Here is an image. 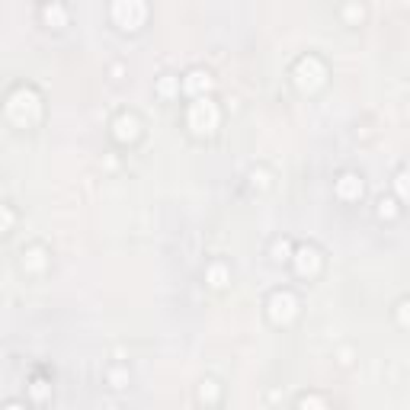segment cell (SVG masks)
I'll list each match as a JSON object with an SVG mask.
<instances>
[{"label":"cell","mask_w":410,"mask_h":410,"mask_svg":"<svg viewBox=\"0 0 410 410\" xmlns=\"http://www.w3.org/2000/svg\"><path fill=\"white\" fill-rule=\"evenodd\" d=\"M29 398L39 404H45L48 398H52V385L45 382V378H32V385H29Z\"/></svg>","instance_id":"cell-19"},{"label":"cell","mask_w":410,"mask_h":410,"mask_svg":"<svg viewBox=\"0 0 410 410\" xmlns=\"http://www.w3.org/2000/svg\"><path fill=\"white\" fill-rule=\"evenodd\" d=\"M112 138L119 141V144H135L141 138V119L135 112L122 109L116 119H112Z\"/></svg>","instance_id":"cell-7"},{"label":"cell","mask_w":410,"mask_h":410,"mask_svg":"<svg viewBox=\"0 0 410 410\" xmlns=\"http://www.w3.org/2000/svg\"><path fill=\"white\" fill-rule=\"evenodd\" d=\"M394 193H398V202H407V170L394 173Z\"/></svg>","instance_id":"cell-22"},{"label":"cell","mask_w":410,"mask_h":410,"mask_svg":"<svg viewBox=\"0 0 410 410\" xmlns=\"http://www.w3.org/2000/svg\"><path fill=\"white\" fill-rule=\"evenodd\" d=\"M154 94H158L160 100H173V96H180V77L177 74H160L158 80H154Z\"/></svg>","instance_id":"cell-14"},{"label":"cell","mask_w":410,"mask_h":410,"mask_svg":"<svg viewBox=\"0 0 410 410\" xmlns=\"http://www.w3.org/2000/svg\"><path fill=\"white\" fill-rule=\"evenodd\" d=\"M215 87V77L205 71V67H193L189 74L180 77V90L186 96H208Z\"/></svg>","instance_id":"cell-8"},{"label":"cell","mask_w":410,"mask_h":410,"mask_svg":"<svg viewBox=\"0 0 410 410\" xmlns=\"http://www.w3.org/2000/svg\"><path fill=\"white\" fill-rule=\"evenodd\" d=\"M340 17H343L346 26H363L365 23V7L359 0H346L343 7H340Z\"/></svg>","instance_id":"cell-16"},{"label":"cell","mask_w":410,"mask_h":410,"mask_svg":"<svg viewBox=\"0 0 410 410\" xmlns=\"http://www.w3.org/2000/svg\"><path fill=\"white\" fill-rule=\"evenodd\" d=\"M250 186H253V189H270V170L253 167V170H250Z\"/></svg>","instance_id":"cell-21"},{"label":"cell","mask_w":410,"mask_h":410,"mask_svg":"<svg viewBox=\"0 0 410 410\" xmlns=\"http://www.w3.org/2000/svg\"><path fill=\"white\" fill-rule=\"evenodd\" d=\"M292 241L289 237H276V241L270 244V257H272V263H289V257H292Z\"/></svg>","instance_id":"cell-17"},{"label":"cell","mask_w":410,"mask_h":410,"mask_svg":"<svg viewBox=\"0 0 410 410\" xmlns=\"http://www.w3.org/2000/svg\"><path fill=\"white\" fill-rule=\"evenodd\" d=\"M353 359H356L353 346H343V349H336V363L343 365V369H349V365H353Z\"/></svg>","instance_id":"cell-24"},{"label":"cell","mask_w":410,"mask_h":410,"mask_svg":"<svg viewBox=\"0 0 410 410\" xmlns=\"http://www.w3.org/2000/svg\"><path fill=\"white\" fill-rule=\"evenodd\" d=\"M109 17L122 32H138L148 23V0H109Z\"/></svg>","instance_id":"cell-5"},{"label":"cell","mask_w":410,"mask_h":410,"mask_svg":"<svg viewBox=\"0 0 410 410\" xmlns=\"http://www.w3.org/2000/svg\"><path fill=\"white\" fill-rule=\"evenodd\" d=\"M122 74H125V67H122V65H112V77H116V80H119Z\"/></svg>","instance_id":"cell-26"},{"label":"cell","mask_w":410,"mask_h":410,"mask_svg":"<svg viewBox=\"0 0 410 410\" xmlns=\"http://www.w3.org/2000/svg\"><path fill=\"white\" fill-rule=\"evenodd\" d=\"M196 401L205 404V407H215V404L222 401V385L215 382V378H202L196 388Z\"/></svg>","instance_id":"cell-13"},{"label":"cell","mask_w":410,"mask_h":410,"mask_svg":"<svg viewBox=\"0 0 410 410\" xmlns=\"http://www.w3.org/2000/svg\"><path fill=\"white\" fill-rule=\"evenodd\" d=\"M292 270H295V276L299 279H317L321 276V270H324V257H321V250H317L314 244H301V247H295L289 257Z\"/></svg>","instance_id":"cell-6"},{"label":"cell","mask_w":410,"mask_h":410,"mask_svg":"<svg viewBox=\"0 0 410 410\" xmlns=\"http://www.w3.org/2000/svg\"><path fill=\"white\" fill-rule=\"evenodd\" d=\"M13 224H17V212L10 205H0V234L13 231Z\"/></svg>","instance_id":"cell-20"},{"label":"cell","mask_w":410,"mask_h":410,"mask_svg":"<svg viewBox=\"0 0 410 410\" xmlns=\"http://www.w3.org/2000/svg\"><path fill=\"white\" fill-rule=\"evenodd\" d=\"M295 404H299L301 410H308V407H327V398H321V394H301Z\"/></svg>","instance_id":"cell-23"},{"label":"cell","mask_w":410,"mask_h":410,"mask_svg":"<svg viewBox=\"0 0 410 410\" xmlns=\"http://www.w3.org/2000/svg\"><path fill=\"white\" fill-rule=\"evenodd\" d=\"M334 193H336V199H340V202H359V199H363V193H365V183H363V177H359V173L346 170V173H340V177H336Z\"/></svg>","instance_id":"cell-10"},{"label":"cell","mask_w":410,"mask_h":410,"mask_svg":"<svg viewBox=\"0 0 410 410\" xmlns=\"http://www.w3.org/2000/svg\"><path fill=\"white\" fill-rule=\"evenodd\" d=\"M48 263H52V257H48V250L42 244H29V247H23V253H19V266H23L26 276H42V272L48 270Z\"/></svg>","instance_id":"cell-9"},{"label":"cell","mask_w":410,"mask_h":410,"mask_svg":"<svg viewBox=\"0 0 410 410\" xmlns=\"http://www.w3.org/2000/svg\"><path fill=\"white\" fill-rule=\"evenodd\" d=\"M327 77H330V71H327V65L317 55H301L299 61L292 65V84H295V90H299L301 96L321 94L327 87Z\"/></svg>","instance_id":"cell-2"},{"label":"cell","mask_w":410,"mask_h":410,"mask_svg":"<svg viewBox=\"0 0 410 410\" xmlns=\"http://www.w3.org/2000/svg\"><path fill=\"white\" fill-rule=\"evenodd\" d=\"M67 19H71V13H67V7L61 0H45V3H42V23H45L48 29H65Z\"/></svg>","instance_id":"cell-11"},{"label":"cell","mask_w":410,"mask_h":410,"mask_svg":"<svg viewBox=\"0 0 410 410\" xmlns=\"http://www.w3.org/2000/svg\"><path fill=\"white\" fill-rule=\"evenodd\" d=\"M398 212H401L398 199H391V196H382V199H378V208H375V215H378L382 222H394V218H398Z\"/></svg>","instance_id":"cell-18"},{"label":"cell","mask_w":410,"mask_h":410,"mask_svg":"<svg viewBox=\"0 0 410 410\" xmlns=\"http://www.w3.org/2000/svg\"><path fill=\"white\" fill-rule=\"evenodd\" d=\"M398 327H401V330H407V327H410V317H407V299L398 301Z\"/></svg>","instance_id":"cell-25"},{"label":"cell","mask_w":410,"mask_h":410,"mask_svg":"<svg viewBox=\"0 0 410 410\" xmlns=\"http://www.w3.org/2000/svg\"><path fill=\"white\" fill-rule=\"evenodd\" d=\"M228 282H231V270H228V263L215 260V263L205 266V285H208V289L222 292V289H228Z\"/></svg>","instance_id":"cell-12"},{"label":"cell","mask_w":410,"mask_h":410,"mask_svg":"<svg viewBox=\"0 0 410 410\" xmlns=\"http://www.w3.org/2000/svg\"><path fill=\"white\" fill-rule=\"evenodd\" d=\"M42 112H45V102H42L36 87H17L3 102V116L17 129H36L42 122Z\"/></svg>","instance_id":"cell-1"},{"label":"cell","mask_w":410,"mask_h":410,"mask_svg":"<svg viewBox=\"0 0 410 410\" xmlns=\"http://www.w3.org/2000/svg\"><path fill=\"white\" fill-rule=\"evenodd\" d=\"M186 125L196 138H208L222 125V109L212 96H193V102L186 106Z\"/></svg>","instance_id":"cell-3"},{"label":"cell","mask_w":410,"mask_h":410,"mask_svg":"<svg viewBox=\"0 0 410 410\" xmlns=\"http://www.w3.org/2000/svg\"><path fill=\"white\" fill-rule=\"evenodd\" d=\"M106 385H109L112 391H125L131 385L129 369H125V365H109V369H106Z\"/></svg>","instance_id":"cell-15"},{"label":"cell","mask_w":410,"mask_h":410,"mask_svg":"<svg viewBox=\"0 0 410 410\" xmlns=\"http://www.w3.org/2000/svg\"><path fill=\"white\" fill-rule=\"evenodd\" d=\"M299 311H301V301L292 289L270 292V299H266V317H270L272 327H292L295 317H299Z\"/></svg>","instance_id":"cell-4"}]
</instances>
